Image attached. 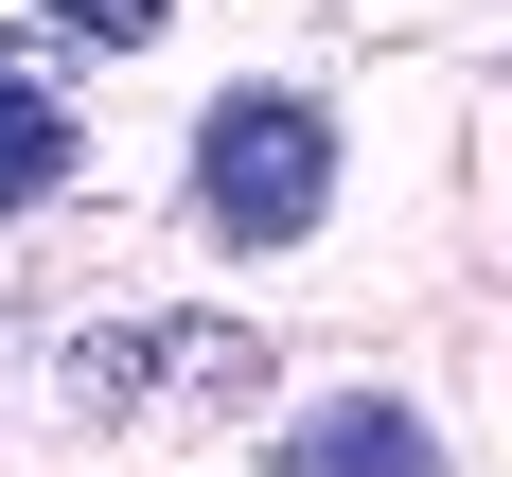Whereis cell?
<instances>
[{"mask_svg":"<svg viewBox=\"0 0 512 477\" xmlns=\"http://www.w3.org/2000/svg\"><path fill=\"white\" fill-rule=\"evenodd\" d=\"M318 212H336V106H318V89L195 106V230H212V248H301Z\"/></svg>","mask_w":512,"mask_h":477,"instance_id":"obj_1","label":"cell"},{"mask_svg":"<svg viewBox=\"0 0 512 477\" xmlns=\"http://www.w3.org/2000/svg\"><path fill=\"white\" fill-rule=\"evenodd\" d=\"M265 336H230V318H124V336H71V407H142V389H248Z\"/></svg>","mask_w":512,"mask_h":477,"instance_id":"obj_2","label":"cell"},{"mask_svg":"<svg viewBox=\"0 0 512 477\" xmlns=\"http://www.w3.org/2000/svg\"><path fill=\"white\" fill-rule=\"evenodd\" d=\"M265 477H442V424L389 407V389H336V407L283 424V460H265Z\"/></svg>","mask_w":512,"mask_h":477,"instance_id":"obj_3","label":"cell"},{"mask_svg":"<svg viewBox=\"0 0 512 477\" xmlns=\"http://www.w3.org/2000/svg\"><path fill=\"white\" fill-rule=\"evenodd\" d=\"M53 195H71V106H53V71L0 53V212H53Z\"/></svg>","mask_w":512,"mask_h":477,"instance_id":"obj_4","label":"cell"},{"mask_svg":"<svg viewBox=\"0 0 512 477\" xmlns=\"http://www.w3.org/2000/svg\"><path fill=\"white\" fill-rule=\"evenodd\" d=\"M36 18H53V36H71V53H142L159 18H177V0H36Z\"/></svg>","mask_w":512,"mask_h":477,"instance_id":"obj_5","label":"cell"}]
</instances>
